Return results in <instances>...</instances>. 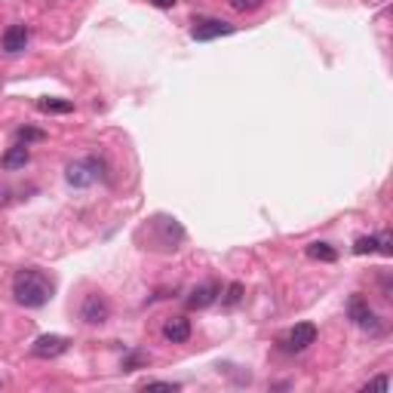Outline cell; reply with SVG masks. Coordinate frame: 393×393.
I'll list each match as a JSON object with an SVG mask.
<instances>
[{"label": "cell", "mask_w": 393, "mask_h": 393, "mask_svg": "<svg viewBox=\"0 0 393 393\" xmlns=\"http://www.w3.org/2000/svg\"><path fill=\"white\" fill-rule=\"evenodd\" d=\"M108 317H111V304H108L105 295L92 292L84 298V307H80V319H84V323L101 326V323H108Z\"/></svg>", "instance_id": "obj_2"}, {"label": "cell", "mask_w": 393, "mask_h": 393, "mask_svg": "<svg viewBox=\"0 0 393 393\" xmlns=\"http://www.w3.org/2000/svg\"><path fill=\"white\" fill-rule=\"evenodd\" d=\"M154 6H160V9H172L175 6V0H151Z\"/></svg>", "instance_id": "obj_22"}, {"label": "cell", "mask_w": 393, "mask_h": 393, "mask_svg": "<svg viewBox=\"0 0 393 393\" xmlns=\"http://www.w3.org/2000/svg\"><path fill=\"white\" fill-rule=\"evenodd\" d=\"M141 390H169V393H175L179 384H172V381H144Z\"/></svg>", "instance_id": "obj_18"}, {"label": "cell", "mask_w": 393, "mask_h": 393, "mask_svg": "<svg viewBox=\"0 0 393 393\" xmlns=\"http://www.w3.org/2000/svg\"><path fill=\"white\" fill-rule=\"evenodd\" d=\"M141 363H148V354H132L126 363H123V372H132V369L141 366Z\"/></svg>", "instance_id": "obj_20"}, {"label": "cell", "mask_w": 393, "mask_h": 393, "mask_svg": "<svg viewBox=\"0 0 393 393\" xmlns=\"http://www.w3.org/2000/svg\"><path fill=\"white\" fill-rule=\"evenodd\" d=\"M227 34H234V25L222 22V19H196L191 28L194 40H215V37H227Z\"/></svg>", "instance_id": "obj_5"}, {"label": "cell", "mask_w": 393, "mask_h": 393, "mask_svg": "<svg viewBox=\"0 0 393 393\" xmlns=\"http://www.w3.org/2000/svg\"><path fill=\"white\" fill-rule=\"evenodd\" d=\"M40 111H46V114H71L74 105H71V101H61V99H44V101H40Z\"/></svg>", "instance_id": "obj_14"}, {"label": "cell", "mask_w": 393, "mask_h": 393, "mask_svg": "<svg viewBox=\"0 0 393 393\" xmlns=\"http://www.w3.org/2000/svg\"><path fill=\"white\" fill-rule=\"evenodd\" d=\"M314 341H317V326L314 323H298L292 332L283 338V344H286V350H292V354H302V350H307Z\"/></svg>", "instance_id": "obj_7"}, {"label": "cell", "mask_w": 393, "mask_h": 393, "mask_svg": "<svg viewBox=\"0 0 393 393\" xmlns=\"http://www.w3.org/2000/svg\"><path fill=\"white\" fill-rule=\"evenodd\" d=\"M222 302H224V307H237V304L243 302V286H240V283H231V286L224 289V298H222Z\"/></svg>", "instance_id": "obj_15"}, {"label": "cell", "mask_w": 393, "mask_h": 393, "mask_svg": "<svg viewBox=\"0 0 393 393\" xmlns=\"http://www.w3.org/2000/svg\"><path fill=\"white\" fill-rule=\"evenodd\" d=\"M0 44H4L6 56H19L28 46V28L25 25H9L4 31V40H0Z\"/></svg>", "instance_id": "obj_8"}, {"label": "cell", "mask_w": 393, "mask_h": 393, "mask_svg": "<svg viewBox=\"0 0 393 393\" xmlns=\"http://www.w3.org/2000/svg\"><path fill=\"white\" fill-rule=\"evenodd\" d=\"M68 344L71 341L65 335H40L34 344H31V354H34L37 359H56V357L65 354Z\"/></svg>", "instance_id": "obj_4"}, {"label": "cell", "mask_w": 393, "mask_h": 393, "mask_svg": "<svg viewBox=\"0 0 393 393\" xmlns=\"http://www.w3.org/2000/svg\"><path fill=\"white\" fill-rule=\"evenodd\" d=\"M366 387H375V390H387V387H390V381H387V378H375V381H369Z\"/></svg>", "instance_id": "obj_21"}, {"label": "cell", "mask_w": 393, "mask_h": 393, "mask_svg": "<svg viewBox=\"0 0 393 393\" xmlns=\"http://www.w3.org/2000/svg\"><path fill=\"white\" fill-rule=\"evenodd\" d=\"M13 295L22 307H44L53 298V280L40 267H25L13 280Z\"/></svg>", "instance_id": "obj_1"}, {"label": "cell", "mask_w": 393, "mask_h": 393, "mask_svg": "<svg viewBox=\"0 0 393 393\" xmlns=\"http://www.w3.org/2000/svg\"><path fill=\"white\" fill-rule=\"evenodd\" d=\"M237 13H255V9H262L264 6V0H227Z\"/></svg>", "instance_id": "obj_17"}, {"label": "cell", "mask_w": 393, "mask_h": 393, "mask_svg": "<svg viewBox=\"0 0 393 393\" xmlns=\"http://www.w3.org/2000/svg\"><path fill=\"white\" fill-rule=\"evenodd\" d=\"M307 255L314 258V262H335V258H338V252L329 243H310L307 246Z\"/></svg>", "instance_id": "obj_12"}, {"label": "cell", "mask_w": 393, "mask_h": 393, "mask_svg": "<svg viewBox=\"0 0 393 393\" xmlns=\"http://www.w3.org/2000/svg\"><path fill=\"white\" fill-rule=\"evenodd\" d=\"M219 292L222 289L215 286V283H206V286H196L194 292H191V298H188V307L191 310H203V307H209L215 298H219Z\"/></svg>", "instance_id": "obj_11"}, {"label": "cell", "mask_w": 393, "mask_h": 393, "mask_svg": "<svg viewBox=\"0 0 393 393\" xmlns=\"http://www.w3.org/2000/svg\"><path fill=\"white\" fill-rule=\"evenodd\" d=\"M163 338L172 341V344H184V341L191 338V319L184 317H172L163 323Z\"/></svg>", "instance_id": "obj_9"}, {"label": "cell", "mask_w": 393, "mask_h": 393, "mask_svg": "<svg viewBox=\"0 0 393 393\" xmlns=\"http://www.w3.org/2000/svg\"><path fill=\"white\" fill-rule=\"evenodd\" d=\"M31 160V151H28V144H13L4 157H0V169H6V172H13V169H25V163Z\"/></svg>", "instance_id": "obj_10"}, {"label": "cell", "mask_w": 393, "mask_h": 393, "mask_svg": "<svg viewBox=\"0 0 393 393\" xmlns=\"http://www.w3.org/2000/svg\"><path fill=\"white\" fill-rule=\"evenodd\" d=\"M354 252H357V255H372V252H378V237H359V240L354 243Z\"/></svg>", "instance_id": "obj_16"}, {"label": "cell", "mask_w": 393, "mask_h": 393, "mask_svg": "<svg viewBox=\"0 0 393 393\" xmlns=\"http://www.w3.org/2000/svg\"><path fill=\"white\" fill-rule=\"evenodd\" d=\"M347 314L350 319L359 326V329H366V332H378V317H375V310L369 307V302L363 295H354L347 302Z\"/></svg>", "instance_id": "obj_3"}, {"label": "cell", "mask_w": 393, "mask_h": 393, "mask_svg": "<svg viewBox=\"0 0 393 393\" xmlns=\"http://www.w3.org/2000/svg\"><path fill=\"white\" fill-rule=\"evenodd\" d=\"M16 141L19 144H34V141H46V132L44 129H34V126H22L16 132Z\"/></svg>", "instance_id": "obj_13"}, {"label": "cell", "mask_w": 393, "mask_h": 393, "mask_svg": "<svg viewBox=\"0 0 393 393\" xmlns=\"http://www.w3.org/2000/svg\"><path fill=\"white\" fill-rule=\"evenodd\" d=\"M65 179H68V184H74V188H89V184L99 179V163L96 160L71 163L68 172H65Z\"/></svg>", "instance_id": "obj_6"}, {"label": "cell", "mask_w": 393, "mask_h": 393, "mask_svg": "<svg viewBox=\"0 0 393 393\" xmlns=\"http://www.w3.org/2000/svg\"><path fill=\"white\" fill-rule=\"evenodd\" d=\"M393 240H390V234L384 231V234H378V252L381 255H393V246H390Z\"/></svg>", "instance_id": "obj_19"}]
</instances>
